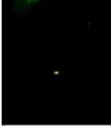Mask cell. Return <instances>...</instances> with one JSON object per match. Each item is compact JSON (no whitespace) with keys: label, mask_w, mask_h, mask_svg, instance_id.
Here are the masks:
<instances>
[{"label":"cell","mask_w":111,"mask_h":126,"mask_svg":"<svg viewBox=\"0 0 111 126\" xmlns=\"http://www.w3.org/2000/svg\"><path fill=\"white\" fill-rule=\"evenodd\" d=\"M44 0H11L12 9L17 16H23L33 7L39 5Z\"/></svg>","instance_id":"obj_1"}]
</instances>
